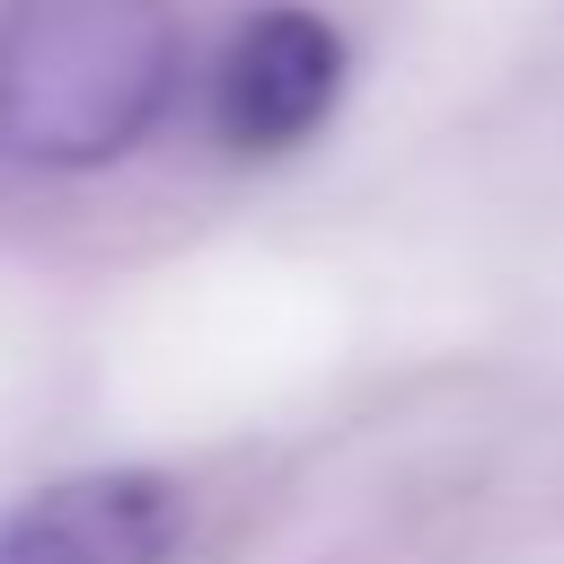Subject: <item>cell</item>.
I'll return each mask as SVG.
<instances>
[{"label":"cell","mask_w":564,"mask_h":564,"mask_svg":"<svg viewBox=\"0 0 564 564\" xmlns=\"http://www.w3.org/2000/svg\"><path fill=\"white\" fill-rule=\"evenodd\" d=\"M185 494L159 467H88L0 511V564H167Z\"/></svg>","instance_id":"cell-3"},{"label":"cell","mask_w":564,"mask_h":564,"mask_svg":"<svg viewBox=\"0 0 564 564\" xmlns=\"http://www.w3.org/2000/svg\"><path fill=\"white\" fill-rule=\"evenodd\" d=\"M185 44L167 0H0V150L26 167H115L159 132Z\"/></svg>","instance_id":"cell-1"},{"label":"cell","mask_w":564,"mask_h":564,"mask_svg":"<svg viewBox=\"0 0 564 564\" xmlns=\"http://www.w3.org/2000/svg\"><path fill=\"white\" fill-rule=\"evenodd\" d=\"M344 70L352 62H344L335 18H317L300 0L247 9L212 62V141L229 159H282V150L317 141L344 97Z\"/></svg>","instance_id":"cell-2"}]
</instances>
